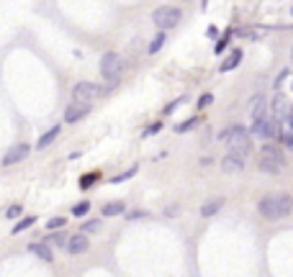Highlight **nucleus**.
<instances>
[{
    "mask_svg": "<svg viewBox=\"0 0 293 277\" xmlns=\"http://www.w3.org/2000/svg\"><path fill=\"white\" fill-rule=\"evenodd\" d=\"M257 210L262 218L267 221H278V218H285L290 210H293V198L288 193H278V195H265L260 203H257Z\"/></svg>",
    "mask_w": 293,
    "mask_h": 277,
    "instance_id": "f257e3e1",
    "label": "nucleus"
},
{
    "mask_svg": "<svg viewBox=\"0 0 293 277\" xmlns=\"http://www.w3.org/2000/svg\"><path fill=\"white\" fill-rule=\"evenodd\" d=\"M219 141H224L229 146V154H239L247 157L252 152V136L244 126H229L219 134Z\"/></svg>",
    "mask_w": 293,
    "mask_h": 277,
    "instance_id": "f03ea898",
    "label": "nucleus"
},
{
    "mask_svg": "<svg viewBox=\"0 0 293 277\" xmlns=\"http://www.w3.org/2000/svg\"><path fill=\"white\" fill-rule=\"evenodd\" d=\"M285 167V157H283V149L275 146V144H265L262 152H260V169L262 172H280Z\"/></svg>",
    "mask_w": 293,
    "mask_h": 277,
    "instance_id": "7ed1b4c3",
    "label": "nucleus"
},
{
    "mask_svg": "<svg viewBox=\"0 0 293 277\" xmlns=\"http://www.w3.org/2000/svg\"><path fill=\"white\" fill-rule=\"evenodd\" d=\"M180 18H183V13H180V8H173V6H162V8H157L155 13H152V21H155V26L165 34L168 29H175L178 24H180Z\"/></svg>",
    "mask_w": 293,
    "mask_h": 277,
    "instance_id": "20e7f679",
    "label": "nucleus"
},
{
    "mask_svg": "<svg viewBox=\"0 0 293 277\" xmlns=\"http://www.w3.org/2000/svg\"><path fill=\"white\" fill-rule=\"evenodd\" d=\"M123 59L116 54V52H108V54H103V59H100V75H103V80H108V82H116L118 77H121V72H123Z\"/></svg>",
    "mask_w": 293,
    "mask_h": 277,
    "instance_id": "39448f33",
    "label": "nucleus"
},
{
    "mask_svg": "<svg viewBox=\"0 0 293 277\" xmlns=\"http://www.w3.org/2000/svg\"><path fill=\"white\" fill-rule=\"evenodd\" d=\"M278 126H280V121L265 116V118L252 121V134L255 136H262V139H275V136H280V129Z\"/></svg>",
    "mask_w": 293,
    "mask_h": 277,
    "instance_id": "423d86ee",
    "label": "nucleus"
},
{
    "mask_svg": "<svg viewBox=\"0 0 293 277\" xmlns=\"http://www.w3.org/2000/svg\"><path fill=\"white\" fill-rule=\"evenodd\" d=\"M103 90L95 85V82H77L75 88H72V98H75V103H85V100H90V98H95V95H100Z\"/></svg>",
    "mask_w": 293,
    "mask_h": 277,
    "instance_id": "0eeeda50",
    "label": "nucleus"
},
{
    "mask_svg": "<svg viewBox=\"0 0 293 277\" xmlns=\"http://www.w3.org/2000/svg\"><path fill=\"white\" fill-rule=\"evenodd\" d=\"M88 113H90V105H88V103H72V105L65 108V123H77V121H82Z\"/></svg>",
    "mask_w": 293,
    "mask_h": 277,
    "instance_id": "6e6552de",
    "label": "nucleus"
},
{
    "mask_svg": "<svg viewBox=\"0 0 293 277\" xmlns=\"http://www.w3.org/2000/svg\"><path fill=\"white\" fill-rule=\"evenodd\" d=\"M26 154H29V144L11 146V149L6 152V157H3V164H6V167H11V164H16V162H24V159H26Z\"/></svg>",
    "mask_w": 293,
    "mask_h": 277,
    "instance_id": "1a4fd4ad",
    "label": "nucleus"
},
{
    "mask_svg": "<svg viewBox=\"0 0 293 277\" xmlns=\"http://www.w3.org/2000/svg\"><path fill=\"white\" fill-rule=\"evenodd\" d=\"M88 249H90V241H88L85 233H75L72 239H67V251H70V254L77 257V254H85Z\"/></svg>",
    "mask_w": 293,
    "mask_h": 277,
    "instance_id": "9d476101",
    "label": "nucleus"
},
{
    "mask_svg": "<svg viewBox=\"0 0 293 277\" xmlns=\"http://www.w3.org/2000/svg\"><path fill=\"white\" fill-rule=\"evenodd\" d=\"M29 251L31 254H36L41 262H47V264H52L54 262V254H52V249H49V244L47 241H34L31 246H29Z\"/></svg>",
    "mask_w": 293,
    "mask_h": 277,
    "instance_id": "9b49d317",
    "label": "nucleus"
},
{
    "mask_svg": "<svg viewBox=\"0 0 293 277\" xmlns=\"http://www.w3.org/2000/svg\"><path fill=\"white\" fill-rule=\"evenodd\" d=\"M293 113H290V108H288V100L283 98V95H278L275 100H273V118L275 121H283V118H290Z\"/></svg>",
    "mask_w": 293,
    "mask_h": 277,
    "instance_id": "f8f14e48",
    "label": "nucleus"
},
{
    "mask_svg": "<svg viewBox=\"0 0 293 277\" xmlns=\"http://www.w3.org/2000/svg\"><path fill=\"white\" fill-rule=\"evenodd\" d=\"M221 169H224V172H242V169H244V157H239V154H226V157L221 159Z\"/></svg>",
    "mask_w": 293,
    "mask_h": 277,
    "instance_id": "ddd939ff",
    "label": "nucleus"
},
{
    "mask_svg": "<svg viewBox=\"0 0 293 277\" xmlns=\"http://www.w3.org/2000/svg\"><path fill=\"white\" fill-rule=\"evenodd\" d=\"M221 208H224V198H211V200H206V203L201 205V216H203V218L216 216Z\"/></svg>",
    "mask_w": 293,
    "mask_h": 277,
    "instance_id": "4468645a",
    "label": "nucleus"
},
{
    "mask_svg": "<svg viewBox=\"0 0 293 277\" xmlns=\"http://www.w3.org/2000/svg\"><path fill=\"white\" fill-rule=\"evenodd\" d=\"M265 113H267V100H265L262 95H255V98H252V121L265 118Z\"/></svg>",
    "mask_w": 293,
    "mask_h": 277,
    "instance_id": "2eb2a0df",
    "label": "nucleus"
},
{
    "mask_svg": "<svg viewBox=\"0 0 293 277\" xmlns=\"http://www.w3.org/2000/svg\"><path fill=\"white\" fill-rule=\"evenodd\" d=\"M59 131H62L59 126H52L47 134H41V136H39V141H36V149H47V146H49V144L59 136Z\"/></svg>",
    "mask_w": 293,
    "mask_h": 277,
    "instance_id": "dca6fc26",
    "label": "nucleus"
},
{
    "mask_svg": "<svg viewBox=\"0 0 293 277\" xmlns=\"http://www.w3.org/2000/svg\"><path fill=\"white\" fill-rule=\"evenodd\" d=\"M239 62H242V49H234V52L226 57V62H221V72H232Z\"/></svg>",
    "mask_w": 293,
    "mask_h": 277,
    "instance_id": "f3484780",
    "label": "nucleus"
},
{
    "mask_svg": "<svg viewBox=\"0 0 293 277\" xmlns=\"http://www.w3.org/2000/svg\"><path fill=\"white\" fill-rule=\"evenodd\" d=\"M121 213H126V203L123 200H113V203L103 205V216H121Z\"/></svg>",
    "mask_w": 293,
    "mask_h": 277,
    "instance_id": "a211bd4d",
    "label": "nucleus"
},
{
    "mask_svg": "<svg viewBox=\"0 0 293 277\" xmlns=\"http://www.w3.org/2000/svg\"><path fill=\"white\" fill-rule=\"evenodd\" d=\"M165 41H168V36H165V34L160 31V34H157V36L152 39V44L146 47V52H150V54H157V52H160V49L165 47Z\"/></svg>",
    "mask_w": 293,
    "mask_h": 277,
    "instance_id": "6ab92c4d",
    "label": "nucleus"
},
{
    "mask_svg": "<svg viewBox=\"0 0 293 277\" xmlns=\"http://www.w3.org/2000/svg\"><path fill=\"white\" fill-rule=\"evenodd\" d=\"M31 223H36V218H34V216H26V218H21V221L13 226V233H21V231L31 228Z\"/></svg>",
    "mask_w": 293,
    "mask_h": 277,
    "instance_id": "aec40b11",
    "label": "nucleus"
},
{
    "mask_svg": "<svg viewBox=\"0 0 293 277\" xmlns=\"http://www.w3.org/2000/svg\"><path fill=\"white\" fill-rule=\"evenodd\" d=\"M95 180H100V172L82 175V180H80V187H82V190H88V187H93V182H95Z\"/></svg>",
    "mask_w": 293,
    "mask_h": 277,
    "instance_id": "412c9836",
    "label": "nucleus"
},
{
    "mask_svg": "<svg viewBox=\"0 0 293 277\" xmlns=\"http://www.w3.org/2000/svg\"><path fill=\"white\" fill-rule=\"evenodd\" d=\"M229 39H232V31H226V34H224V36H221V39L216 41V47H214V52H216V54H221V52H224V49L229 47Z\"/></svg>",
    "mask_w": 293,
    "mask_h": 277,
    "instance_id": "4be33fe9",
    "label": "nucleus"
},
{
    "mask_svg": "<svg viewBox=\"0 0 293 277\" xmlns=\"http://www.w3.org/2000/svg\"><path fill=\"white\" fill-rule=\"evenodd\" d=\"M65 223H67V221H65L62 216H57V218H49V221H47V228H49V231H59V228H65Z\"/></svg>",
    "mask_w": 293,
    "mask_h": 277,
    "instance_id": "5701e85b",
    "label": "nucleus"
},
{
    "mask_svg": "<svg viewBox=\"0 0 293 277\" xmlns=\"http://www.w3.org/2000/svg\"><path fill=\"white\" fill-rule=\"evenodd\" d=\"M136 169H139V167H131V169H126V172H121V175H116V177H113L111 182H116V185H118V182H123V180H129V177H134V175H136Z\"/></svg>",
    "mask_w": 293,
    "mask_h": 277,
    "instance_id": "b1692460",
    "label": "nucleus"
},
{
    "mask_svg": "<svg viewBox=\"0 0 293 277\" xmlns=\"http://www.w3.org/2000/svg\"><path fill=\"white\" fill-rule=\"evenodd\" d=\"M100 221H85L82 223V233H93V231H100Z\"/></svg>",
    "mask_w": 293,
    "mask_h": 277,
    "instance_id": "393cba45",
    "label": "nucleus"
},
{
    "mask_svg": "<svg viewBox=\"0 0 293 277\" xmlns=\"http://www.w3.org/2000/svg\"><path fill=\"white\" fill-rule=\"evenodd\" d=\"M88 210H90V203H88V200H82V203H77V205L72 208V213H75L77 218H80V216H85Z\"/></svg>",
    "mask_w": 293,
    "mask_h": 277,
    "instance_id": "a878e982",
    "label": "nucleus"
},
{
    "mask_svg": "<svg viewBox=\"0 0 293 277\" xmlns=\"http://www.w3.org/2000/svg\"><path fill=\"white\" fill-rule=\"evenodd\" d=\"M280 141H283V146H285V149H290V152H293V131H283V134H280Z\"/></svg>",
    "mask_w": 293,
    "mask_h": 277,
    "instance_id": "bb28decb",
    "label": "nucleus"
},
{
    "mask_svg": "<svg viewBox=\"0 0 293 277\" xmlns=\"http://www.w3.org/2000/svg\"><path fill=\"white\" fill-rule=\"evenodd\" d=\"M196 123H198V118H188V121H185L183 126L178 123V126H175V131H178V134H183V131H191V129H193Z\"/></svg>",
    "mask_w": 293,
    "mask_h": 277,
    "instance_id": "cd10ccee",
    "label": "nucleus"
},
{
    "mask_svg": "<svg viewBox=\"0 0 293 277\" xmlns=\"http://www.w3.org/2000/svg\"><path fill=\"white\" fill-rule=\"evenodd\" d=\"M214 103V95L211 93H206V95H201V100H198V108H208Z\"/></svg>",
    "mask_w": 293,
    "mask_h": 277,
    "instance_id": "c85d7f7f",
    "label": "nucleus"
},
{
    "mask_svg": "<svg viewBox=\"0 0 293 277\" xmlns=\"http://www.w3.org/2000/svg\"><path fill=\"white\" fill-rule=\"evenodd\" d=\"M8 216H11V218L21 216V205H11V208H8Z\"/></svg>",
    "mask_w": 293,
    "mask_h": 277,
    "instance_id": "c756f323",
    "label": "nucleus"
},
{
    "mask_svg": "<svg viewBox=\"0 0 293 277\" xmlns=\"http://www.w3.org/2000/svg\"><path fill=\"white\" fill-rule=\"evenodd\" d=\"M144 216H146L144 210H134V213H129L126 218H129V221H136V218H144Z\"/></svg>",
    "mask_w": 293,
    "mask_h": 277,
    "instance_id": "7c9ffc66",
    "label": "nucleus"
},
{
    "mask_svg": "<svg viewBox=\"0 0 293 277\" xmlns=\"http://www.w3.org/2000/svg\"><path fill=\"white\" fill-rule=\"evenodd\" d=\"M162 129V121H157V123H152L150 129H146V134H155V131H160Z\"/></svg>",
    "mask_w": 293,
    "mask_h": 277,
    "instance_id": "2f4dec72",
    "label": "nucleus"
},
{
    "mask_svg": "<svg viewBox=\"0 0 293 277\" xmlns=\"http://www.w3.org/2000/svg\"><path fill=\"white\" fill-rule=\"evenodd\" d=\"M285 77H288V70H283V72L278 75V80H275V88H280V82H283Z\"/></svg>",
    "mask_w": 293,
    "mask_h": 277,
    "instance_id": "473e14b6",
    "label": "nucleus"
},
{
    "mask_svg": "<svg viewBox=\"0 0 293 277\" xmlns=\"http://www.w3.org/2000/svg\"><path fill=\"white\" fill-rule=\"evenodd\" d=\"M288 126H290V131H293V116H290V118H288Z\"/></svg>",
    "mask_w": 293,
    "mask_h": 277,
    "instance_id": "72a5a7b5",
    "label": "nucleus"
},
{
    "mask_svg": "<svg viewBox=\"0 0 293 277\" xmlns=\"http://www.w3.org/2000/svg\"><path fill=\"white\" fill-rule=\"evenodd\" d=\"M290 59H293V49H290Z\"/></svg>",
    "mask_w": 293,
    "mask_h": 277,
    "instance_id": "f704fd0d",
    "label": "nucleus"
},
{
    "mask_svg": "<svg viewBox=\"0 0 293 277\" xmlns=\"http://www.w3.org/2000/svg\"><path fill=\"white\" fill-rule=\"evenodd\" d=\"M290 13H293V8H290Z\"/></svg>",
    "mask_w": 293,
    "mask_h": 277,
    "instance_id": "c9c22d12",
    "label": "nucleus"
},
{
    "mask_svg": "<svg viewBox=\"0 0 293 277\" xmlns=\"http://www.w3.org/2000/svg\"><path fill=\"white\" fill-rule=\"evenodd\" d=\"M290 88H293V82H290Z\"/></svg>",
    "mask_w": 293,
    "mask_h": 277,
    "instance_id": "e433bc0d",
    "label": "nucleus"
}]
</instances>
